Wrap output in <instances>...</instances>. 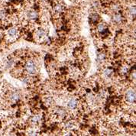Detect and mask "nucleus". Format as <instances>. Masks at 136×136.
Here are the masks:
<instances>
[{
  "label": "nucleus",
  "instance_id": "f257e3e1",
  "mask_svg": "<svg viewBox=\"0 0 136 136\" xmlns=\"http://www.w3.org/2000/svg\"><path fill=\"white\" fill-rule=\"evenodd\" d=\"M25 71L27 72L28 74L33 75L37 73L38 67L34 60H28L27 62H26V64L25 65Z\"/></svg>",
  "mask_w": 136,
  "mask_h": 136
},
{
  "label": "nucleus",
  "instance_id": "f03ea898",
  "mask_svg": "<svg viewBox=\"0 0 136 136\" xmlns=\"http://www.w3.org/2000/svg\"><path fill=\"white\" fill-rule=\"evenodd\" d=\"M125 99L128 103H135L136 99V93L134 90H128L125 93Z\"/></svg>",
  "mask_w": 136,
  "mask_h": 136
},
{
  "label": "nucleus",
  "instance_id": "7ed1b4c3",
  "mask_svg": "<svg viewBox=\"0 0 136 136\" xmlns=\"http://www.w3.org/2000/svg\"><path fill=\"white\" fill-rule=\"evenodd\" d=\"M7 36L8 38L12 39V40H15L18 36V30L17 28L15 27H12L10 28L8 31H7Z\"/></svg>",
  "mask_w": 136,
  "mask_h": 136
},
{
  "label": "nucleus",
  "instance_id": "20e7f679",
  "mask_svg": "<svg viewBox=\"0 0 136 136\" xmlns=\"http://www.w3.org/2000/svg\"><path fill=\"white\" fill-rule=\"evenodd\" d=\"M46 36V32L44 29L43 28H39L36 31V32L34 34V37L37 38L38 40L41 41V40H43Z\"/></svg>",
  "mask_w": 136,
  "mask_h": 136
},
{
  "label": "nucleus",
  "instance_id": "39448f33",
  "mask_svg": "<svg viewBox=\"0 0 136 136\" xmlns=\"http://www.w3.org/2000/svg\"><path fill=\"white\" fill-rule=\"evenodd\" d=\"M78 105V102L75 98H71L69 101L67 102V107L70 110H74L76 109Z\"/></svg>",
  "mask_w": 136,
  "mask_h": 136
},
{
  "label": "nucleus",
  "instance_id": "423d86ee",
  "mask_svg": "<svg viewBox=\"0 0 136 136\" xmlns=\"http://www.w3.org/2000/svg\"><path fill=\"white\" fill-rule=\"evenodd\" d=\"M27 17L29 20H35L38 17V12L34 10H29L27 12Z\"/></svg>",
  "mask_w": 136,
  "mask_h": 136
},
{
  "label": "nucleus",
  "instance_id": "0eeeda50",
  "mask_svg": "<svg viewBox=\"0 0 136 136\" xmlns=\"http://www.w3.org/2000/svg\"><path fill=\"white\" fill-rule=\"evenodd\" d=\"M19 99H20V95H19V93H17V92H12L9 96L10 101L12 102H18L19 100Z\"/></svg>",
  "mask_w": 136,
  "mask_h": 136
},
{
  "label": "nucleus",
  "instance_id": "6e6552de",
  "mask_svg": "<svg viewBox=\"0 0 136 136\" xmlns=\"http://www.w3.org/2000/svg\"><path fill=\"white\" fill-rule=\"evenodd\" d=\"M53 11L55 14L59 15L60 13H61L64 11V6H63V5L60 3H57L53 8Z\"/></svg>",
  "mask_w": 136,
  "mask_h": 136
},
{
  "label": "nucleus",
  "instance_id": "1a4fd4ad",
  "mask_svg": "<svg viewBox=\"0 0 136 136\" xmlns=\"http://www.w3.org/2000/svg\"><path fill=\"white\" fill-rule=\"evenodd\" d=\"M112 19L113 21L116 23H120V22H122V15L119 13V12H116V13H115L114 15H113V17H112Z\"/></svg>",
  "mask_w": 136,
  "mask_h": 136
},
{
  "label": "nucleus",
  "instance_id": "9d476101",
  "mask_svg": "<svg viewBox=\"0 0 136 136\" xmlns=\"http://www.w3.org/2000/svg\"><path fill=\"white\" fill-rule=\"evenodd\" d=\"M74 126H75L74 123L72 121H67V122H64V128L67 131H70V130L73 129L74 128Z\"/></svg>",
  "mask_w": 136,
  "mask_h": 136
},
{
  "label": "nucleus",
  "instance_id": "9b49d317",
  "mask_svg": "<svg viewBox=\"0 0 136 136\" xmlns=\"http://www.w3.org/2000/svg\"><path fill=\"white\" fill-rule=\"evenodd\" d=\"M56 115L57 117H59L60 119L64 118L66 116V111L64 109H57L56 111Z\"/></svg>",
  "mask_w": 136,
  "mask_h": 136
},
{
  "label": "nucleus",
  "instance_id": "f8f14e48",
  "mask_svg": "<svg viewBox=\"0 0 136 136\" xmlns=\"http://www.w3.org/2000/svg\"><path fill=\"white\" fill-rule=\"evenodd\" d=\"M105 58H106V54L104 53H100V54H99L98 56H97L96 61H97V63H101L105 60Z\"/></svg>",
  "mask_w": 136,
  "mask_h": 136
},
{
  "label": "nucleus",
  "instance_id": "ddd939ff",
  "mask_svg": "<svg viewBox=\"0 0 136 136\" xmlns=\"http://www.w3.org/2000/svg\"><path fill=\"white\" fill-rule=\"evenodd\" d=\"M97 30L98 31H99V32H103V31H105L106 30V25L104 23H100L99 24L98 26H97Z\"/></svg>",
  "mask_w": 136,
  "mask_h": 136
},
{
  "label": "nucleus",
  "instance_id": "4468645a",
  "mask_svg": "<svg viewBox=\"0 0 136 136\" xmlns=\"http://www.w3.org/2000/svg\"><path fill=\"white\" fill-rule=\"evenodd\" d=\"M128 13L132 15V17L135 16V6H131L128 8Z\"/></svg>",
  "mask_w": 136,
  "mask_h": 136
},
{
  "label": "nucleus",
  "instance_id": "2eb2a0df",
  "mask_svg": "<svg viewBox=\"0 0 136 136\" xmlns=\"http://www.w3.org/2000/svg\"><path fill=\"white\" fill-rule=\"evenodd\" d=\"M40 120H41V118L39 116H38V115H34V116L31 118V122L34 124H38L40 122Z\"/></svg>",
  "mask_w": 136,
  "mask_h": 136
},
{
  "label": "nucleus",
  "instance_id": "dca6fc26",
  "mask_svg": "<svg viewBox=\"0 0 136 136\" xmlns=\"http://www.w3.org/2000/svg\"><path fill=\"white\" fill-rule=\"evenodd\" d=\"M90 18L93 22H96L98 20V15L97 14H92L90 16Z\"/></svg>",
  "mask_w": 136,
  "mask_h": 136
},
{
  "label": "nucleus",
  "instance_id": "f3484780",
  "mask_svg": "<svg viewBox=\"0 0 136 136\" xmlns=\"http://www.w3.org/2000/svg\"><path fill=\"white\" fill-rule=\"evenodd\" d=\"M6 16V10L4 9H0V19H4Z\"/></svg>",
  "mask_w": 136,
  "mask_h": 136
},
{
  "label": "nucleus",
  "instance_id": "a211bd4d",
  "mask_svg": "<svg viewBox=\"0 0 136 136\" xmlns=\"http://www.w3.org/2000/svg\"><path fill=\"white\" fill-rule=\"evenodd\" d=\"M112 73V71L111 70H109V69H106V70H104V72H103V74L105 75L106 76H107V77H109V76H111Z\"/></svg>",
  "mask_w": 136,
  "mask_h": 136
}]
</instances>
